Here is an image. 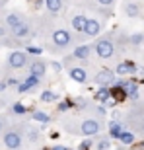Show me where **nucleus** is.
I'll use <instances>...</instances> for the list:
<instances>
[{"instance_id":"f257e3e1","label":"nucleus","mask_w":144,"mask_h":150,"mask_svg":"<svg viewBox=\"0 0 144 150\" xmlns=\"http://www.w3.org/2000/svg\"><path fill=\"white\" fill-rule=\"evenodd\" d=\"M8 64L12 68H23L29 64V59H28V53H23V51H12L10 55H8Z\"/></svg>"},{"instance_id":"f03ea898","label":"nucleus","mask_w":144,"mask_h":150,"mask_svg":"<svg viewBox=\"0 0 144 150\" xmlns=\"http://www.w3.org/2000/svg\"><path fill=\"white\" fill-rule=\"evenodd\" d=\"M94 47H95L97 57H101V59H109V57H113V53H115V45H113L111 39H100Z\"/></svg>"},{"instance_id":"7ed1b4c3","label":"nucleus","mask_w":144,"mask_h":150,"mask_svg":"<svg viewBox=\"0 0 144 150\" xmlns=\"http://www.w3.org/2000/svg\"><path fill=\"white\" fill-rule=\"evenodd\" d=\"M2 140H4V146L8 150H18L22 146V134L18 133V131H6Z\"/></svg>"},{"instance_id":"20e7f679","label":"nucleus","mask_w":144,"mask_h":150,"mask_svg":"<svg viewBox=\"0 0 144 150\" xmlns=\"http://www.w3.org/2000/svg\"><path fill=\"white\" fill-rule=\"evenodd\" d=\"M72 41V35L70 31H66V29H55L53 31V43L56 45V47H68Z\"/></svg>"},{"instance_id":"39448f33","label":"nucleus","mask_w":144,"mask_h":150,"mask_svg":"<svg viewBox=\"0 0 144 150\" xmlns=\"http://www.w3.org/2000/svg\"><path fill=\"white\" fill-rule=\"evenodd\" d=\"M100 121H95V119H88V121H84L82 125H80V134H84V137H94V134L100 133Z\"/></svg>"},{"instance_id":"423d86ee","label":"nucleus","mask_w":144,"mask_h":150,"mask_svg":"<svg viewBox=\"0 0 144 150\" xmlns=\"http://www.w3.org/2000/svg\"><path fill=\"white\" fill-rule=\"evenodd\" d=\"M95 82L100 84L101 88H109V86H113V82H115V72L113 70H100V72L95 74Z\"/></svg>"},{"instance_id":"0eeeda50","label":"nucleus","mask_w":144,"mask_h":150,"mask_svg":"<svg viewBox=\"0 0 144 150\" xmlns=\"http://www.w3.org/2000/svg\"><path fill=\"white\" fill-rule=\"evenodd\" d=\"M45 72H47V64H45V61H41V59H33V61L29 62V76H35V78H41L45 76Z\"/></svg>"},{"instance_id":"6e6552de","label":"nucleus","mask_w":144,"mask_h":150,"mask_svg":"<svg viewBox=\"0 0 144 150\" xmlns=\"http://www.w3.org/2000/svg\"><path fill=\"white\" fill-rule=\"evenodd\" d=\"M84 33L88 37H95V35L101 33V23L95 20V18H88L86 20V25H84Z\"/></svg>"},{"instance_id":"1a4fd4ad","label":"nucleus","mask_w":144,"mask_h":150,"mask_svg":"<svg viewBox=\"0 0 144 150\" xmlns=\"http://www.w3.org/2000/svg\"><path fill=\"white\" fill-rule=\"evenodd\" d=\"M68 74H70V78L74 80V82H78V84H84L86 80H88V72H86L84 68H80V67L70 68V70H68Z\"/></svg>"},{"instance_id":"9d476101","label":"nucleus","mask_w":144,"mask_h":150,"mask_svg":"<svg viewBox=\"0 0 144 150\" xmlns=\"http://www.w3.org/2000/svg\"><path fill=\"white\" fill-rule=\"evenodd\" d=\"M90 55H92V45H78L76 49H74V53H72V57L80 59V61L90 59Z\"/></svg>"},{"instance_id":"9b49d317","label":"nucleus","mask_w":144,"mask_h":150,"mask_svg":"<svg viewBox=\"0 0 144 150\" xmlns=\"http://www.w3.org/2000/svg\"><path fill=\"white\" fill-rule=\"evenodd\" d=\"M12 33H14V37H16V39H25V37L31 35V28H29L28 23H20L18 28L12 29Z\"/></svg>"},{"instance_id":"f8f14e48","label":"nucleus","mask_w":144,"mask_h":150,"mask_svg":"<svg viewBox=\"0 0 144 150\" xmlns=\"http://www.w3.org/2000/svg\"><path fill=\"white\" fill-rule=\"evenodd\" d=\"M39 84V78H35V76H28L23 82H20V86H18V92L20 94H23V92H28V90H31V88H35Z\"/></svg>"},{"instance_id":"ddd939ff","label":"nucleus","mask_w":144,"mask_h":150,"mask_svg":"<svg viewBox=\"0 0 144 150\" xmlns=\"http://www.w3.org/2000/svg\"><path fill=\"white\" fill-rule=\"evenodd\" d=\"M115 72H117V74H134V72H136V64H134V62H131V61L119 62Z\"/></svg>"},{"instance_id":"4468645a","label":"nucleus","mask_w":144,"mask_h":150,"mask_svg":"<svg viewBox=\"0 0 144 150\" xmlns=\"http://www.w3.org/2000/svg\"><path fill=\"white\" fill-rule=\"evenodd\" d=\"M86 20H88V18H86V16H82V14L74 16V18H72V29H74V31H78V33H80V31H84Z\"/></svg>"},{"instance_id":"2eb2a0df","label":"nucleus","mask_w":144,"mask_h":150,"mask_svg":"<svg viewBox=\"0 0 144 150\" xmlns=\"http://www.w3.org/2000/svg\"><path fill=\"white\" fill-rule=\"evenodd\" d=\"M6 23H8L10 29H14V28H18L20 23H23V18L20 16V14H8V16H6Z\"/></svg>"},{"instance_id":"dca6fc26","label":"nucleus","mask_w":144,"mask_h":150,"mask_svg":"<svg viewBox=\"0 0 144 150\" xmlns=\"http://www.w3.org/2000/svg\"><path fill=\"white\" fill-rule=\"evenodd\" d=\"M43 4H45V8H47L49 12L56 14V12H61V8H62V0H45Z\"/></svg>"},{"instance_id":"f3484780","label":"nucleus","mask_w":144,"mask_h":150,"mask_svg":"<svg viewBox=\"0 0 144 150\" xmlns=\"http://www.w3.org/2000/svg\"><path fill=\"white\" fill-rule=\"evenodd\" d=\"M123 133V125L119 121H111L109 123V134L111 139H119V134Z\"/></svg>"},{"instance_id":"a211bd4d","label":"nucleus","mask_w":144,"mask_h":150,"mask_svg":"<svg viewBox=\"0 0 144 150\" xmlns=\"http://www.w3.org/2000/svg\"><path fill=\"white\" fill-rule=\"evenodd\" d=\"M111 98V94H109V88H100L97 92H95V100L97 101H103L105 103L107 100Z\"/></svg>"},{"instance_id":"6ab92c4d","label":"nucleus","mask_w":144,"mask_h":150,"mask_svg":"<svg viewBox=\"0 0 144 150\" xmlns=\"http://www.w3.org/2000/svg\"><path fill=\"white\" fill-rule=\"evenodd\" d=\"M59 100V94H55V92H51V90H45L43 94H41V101H56Z\"/></svg>"},{"instance_id":"aec40b11","label":"nucleus","mask_w":144,"mask_h":150,"mask_svg":"<svg viewBox=\"0 0 144 150\" xmlns=\"http://www.w3.org/2000/svg\"><path fill=\"white\" fill-rule=\"evenodd\" d=\"M31 119H33V121H39V123H49V115H47V113L45 111H33V115H31Z\"/></svg>"},{"instance_id":"412c9836","label":"nucleus","mask_w":144,"mask_h":150,"mask_svg":"<svg viewBox=\"0 0 144 150\" xmlns=\"http://www.w3.org/2000/svg\"><path fill=\"white\" fill-rule=\"evenodd\" d=\"M125 14L131 16V18H136L140 14V10H138V6H136V4H127V6H125Z\"/></svg>"},{"instance_id":"4be33fe9","label":"nucleus","mask_w":144,"mask_h":150,"mask_svg":"<svg viewBox=\"0 0 144 150\" xmlns=\"http://www.w3.org/2000/svg\"><path fill=\"white\" fill-rule=\"evenodd\" d=\"M119 140H121L123 144H133V142H134V134L133 133H125V131H123V133L119 134Z\"/></svg>"},{"instance_id":"5701e85b","label":"nucleus","mask_w":144,"mask_h":150,"mask_svg":"<svg viewBox=\"0 0 144 150\" xmlns=\"http://www.w3.org/2000/svg\"><path fill=\"white\" fill-rule=\"evenodd\" d=\"M95 150H111V140L109 139H100L95 142Z\"/></svg>"},{"instance_id":"b1692460","label":"nucleus","mask_w":144,"mask_h":150,"mask_svg":"<svg viewBox=\"0 0 144 150\" xmlns=\"http://www.w3.org/2000/svg\"><path fill=\"white\" fill-rule=\"evenodd\" d=\"M12 111L16 113V115H25L28 113V107L23 105V103H14L12 105Z\"/></svg>"},{"instance_id":"393cba45","label":"nucleus","mask_w":144,"mask_h":150,"mask_svg":"<svg viewBox=\"0 0 144 150\" xmlns=\"http://www.w3.org/2000/svg\"><path fill=\"white\" fill-rule=\"evenodd\" d=\"M94 142H95V140H92V139L82 140V142H80V146H78V150H90L92 146H94Z\"/></svg>"},{"instance_id":"a878e982","label":"nucleus","mask_w":144,"mask_h":150,"mask_svg":"<svg viewBox=\"0 0 144 150\" xmlns=\"http://www.w3.org/2000/svg\"><path fill=\"white\" fill-rule=\"evenodd\" d=\"M70 107H72V101L70 100H64V101H61V103H59V111L64 113V111H68Z\"/></svg>"},{"instance_id":"bb28decb","label":"nucleus","mask_w":144,"mask_h":150,"mask_svg":"<svg viewBox=\"0 0 144 150\" xmlns=\"http://www.w3.org/2000/svg\"><path fill=\"white\" fill-rule=\"evenodd\" d=\"M37 137H39V131H37V129H33V131H29V133H28V139L31 140V142H35V140H37Z\"/></svg>"},{"instance_id":"cd10ccee","label":"nucleus","mask_w":144,"mask_h":150,"mask_svg":"<svg viewBox=\"0 0 144 150\" xmlns=\"http://www.w3.org/2000/svg\"><path fill=\"white\" fill-rule=\"evenodd\" d=\"M6 82H8V86H20V82H22V80H20V78H8V80H6Z\"/></svg>"},{"instance_id":"c85d7f7f","label":"nucleus","mask_w":144,"mask_h":150,"mask_svg":"<svg viewBox=\"0 0 144 150\" xmlns=\"http://www.w3.org/2000/svg\"><path fill=\"white\" fill-rule=\"evenodd\" d=\"M28 53L29 55H41V49L39 47H28Z\"/></svg>"},{"instance_id":"c756f323","label":"nucleus","mask_w":144,"mask_h":150,"mask_svg":"<svg viewBox=\"0 0 144 150\" xmlns=\"http://www.w3.org/2000/svg\"><path fill=\"white\" fill-rule=\"evenodd\" d=\"M131 41H133L134 45H138L140 41H142V35H133V37H131Z\"/></svg>"},{"instance_id":"7c9ffc66","label":"nucleus","mask_w":144,"mask_h":150,"mask_svg":"<svg viewBox=\"0 0 144 150\" xmlns=\"http://www.w3.org/2000/svg\"><path fill=\"white\" fill-rule=\"evenodd\" d=\"M49 150H74V148H68V146H62V144H56V146H53V148H49Z\"/></svg>"},{"instance_id":"2f4dec72","label":"nucleus","mask_w":144,"mask_h":150,"mask_svg":"<svg viewBox=\"0 0 144 150\" xmlns=\"http://www.w3.org/2000/svg\"><path fill=\"white\" fill-rule=\"evenodd\" d=\"M51 68H53V70H55V72H61V64H59V62H51Z\"/></svg>"},{"instance_id":"473e14b6","label":"nucleus","mask_w":144,"mask_h":150,"mask_svg":"<svg viewBox=\"0 0 144 150\" xmlns=\"http://www.w3.org/2000/svg\"><path fill=\"white\" fill-rule=\"evenodd\" d=\"M97 2H100L101 6H111L113 2H115V0H97Z\"/></svg>"},{"instance_id":"72a5a7b5","label":"nucleus","mask_w":144,"mask_h":150,"mask_svg":"<svg viewBox=\"0 0 144 150\" xmlns=\"http://www.w3.org/2000/svg\"><path fill=\"white\" fill-rule=\"evenodd\" d=\"M6 88H8V82H6V80H2V82H0V92H4Z\"/></svg>"},{"instance_id":"f704fd0d","label":"nucleus","mask_w":144,"mask_h":150,"mask_svg":"<svg viewBox=\"0 0 144 150\" xmlns=\"http://www.w3.org/2000/svg\"><path fill=\"white\" fill-rule=\"evenodd\" d=\"M105 105L107 107H113V105H115V100H113V98H109V100L105 101Z\"/></svg>"},{"instance_id":"c9c22d12","label":"nucleus","mask_w":144,"mask_h":150,"mask_svg":"<svg viewBox=\"0 0 144 150\" xmlns=\"http://www.w3.org/2000/svg\"><path fill=\"white\" fill-rule=\"evenodd\" d=\"M6 33H8V31H6V28H0V37H4Z\"/></svg>"},{"instance_id":"e433bc0d","label":"nucleus","mask_w":144,"mask_h":150,"mask_svg":"<svg viewBox=\"0 0 144 150\" xmlns=\"http://www.w3.org/2000/svg\"><path fill=\"white\" fill-rule=\"evenodd\" d=\"M2 129H4V119L0 117V133H2Z\"/></svg>"},{"instance_id":"4c0bfd02","label":"nucleus","mask_w":144,"mask_h":150,"mask_svg":"<svg viewBox=\"0 0 144 150\" xmlns=\"http://www.w3.org/2000/svg\"><path fill=\"white\" fill-rule=\"evenodd\" d=\"M138 131H140V133H144V121H142V123L138 125Z\"/></svg>"},{"instance_id":"58836bf2","label":"nucleus","mask_w":144,"mask_h":150,"mask_svg":"<svg viewBox=\"0 0 144 150\" xmlns=\"http://www.w3.org/2000/svg\"><path fill=\"white\" fill-rule=\"evenodd\" d=\"M0 2H2V0H0Z\"/></svg>"}]
</instances>
